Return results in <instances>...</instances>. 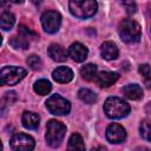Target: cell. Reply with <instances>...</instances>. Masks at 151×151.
<instances>
[{"label":"cell","mask_w":151,"mask_h":151,"mask_svg":"<svg viewBox=\"0 0 151 151\" xmlns=\"http://www.w3.org/2000/svg\"><path fill=\"white\" fill-rule=\"evenodd\" d=\"M27 74L26 70L19 66H5L2 67L0 72V78H1V84L4 86L8 85H17L19 81H21L25 76Z\"/></svg>","instance_id":"obj_5"},{"label":"cell","mask_w":151,"mask_h":151,"mask_svg":"<svg viewBox=\"0 0 151 151\" xmlns=\"http://www.w3.org/2000/svg\"><path fill=\"white\" fill-rule=\"evenodd\" d=\"M11 147L18 151H31L34 149V139L26 133H15L9 140Z\"/></svg>","instance_id":"obj_8"},{"label":"cell","mask_w":151,"mask_h":151,"mask_svg":"<svg viewBox=\"0 0 151 151\" xmlns=\"http://www.w3.org/2000/svg\"><path fill=\"white\" fill-rule=\"evenodd\" d=\"M119 78V74L117 72H100L97 74L96 77V83L100 86V87H110L111 85H113Z\"/></svg>","instance_id":"obj_12"},{"label":"cell","mask_w":151,"mask_h":151,"mask_svg":"<svg viewBox=\"0 0 151 151\" xmlns=\"http://www.w3.org/2000/svg\"><path fill=\"white\" fill-rule=\"evenodd\" d=\"M145 110H146V112H147V113H150V114H151V101H149V103H147V105H146Z\"/></svg>","instance_id":"obj_29"},{"label":"cell","mask_w":151,"mask_h":151,"mask_svg":"<svg viewBox=\"0 0 151 151\" xmlns=\"http://www.w3.org/2000/svg\"><path fill=\"white\" fill-rule=\"evenodd\" d=\"M68 8L72 15L79 19H87L96 14L98 4L96 0H70Z\"/></svg>","instance_id":"obj_3"},{"label":"cell","mask_w":151,"mask_h":151,"mask_svg":"<svg viewBox=\"0 0 151 151\" xmlns=\"http://www.w3.org/2000/svg\"><path fill=\"white\" fill-rule=\"evenodd\" d=\"M139 131H140V136L145 139L151 142V123L147 120H144L140 123L139 126Z\"/></svg>","instance_id":"obj_24"},{"label":"cell","mask_w":151,"mask_h":151,"mask_svg":"<svg viewBox=\"0 0 151 151\" xmlns=\"http://www.w3.org/2000/svg\"><path fill=\"white\" fill-rule=\"evenodd\" d=\"M87 54H88L87 47L80 42H73L68 48V55L71 57L72 60L77 63L84 61L87 58Z\"/></svg>","instance_id":"obj_10"},{"label":"cell","mask_w":151,"mask_h":151,"mask_svg":"<svg viewBox=\"0 0 151 151\" xmlns=\"http://www.w3.org/2000/svg\"><path fill=\"white\" fill-rule=\"evenodd\" d=\"M68 150H85L84 140L79 133H73L68 139Z\"/></svg>","instance_id":"obj_22"},{"label":"cell","mask_w":151,"mask_h":151,"mask_svg":"<svg viewBox=\"0 0 151 151\" xmlns=\"http://www.w3.org/2000/svg\"><path fill=\"white\" fill-rule=\"evenodd\" d=\"M15 22V17L9 12H4L0 17V26L4 31H9Z\"/></svg>","instance_id":"obj_20"},{"label":"cell","mask_w":151,"mask_h":151,"mask_svg":"<svg viewBox=\"0 0 151 151\" xmlns=\"http://www.w3.org/2000/svg\"><path fill=\"white\" fill-rule=\"evenodd\" d=\"M9 1H12L13 4H22L25 0H9Z\"/></svg>","instance_id":"obj_31"},{"label":"cell","mask_w":151,"mask_h":151,"mask_svg":"<svg viewBox=\"0 0 151 151\" xmlns=\"http://www.w3.org/2000/svg\"><path fill=\"white\" fill-rule=\"evenodd\" d=\"M122 5L125 8V11H126L127 14H133L137 11V5H136L134 0H123L122 1Z\"/></svg>","instance_id":"obj_26"},{"label":"cell","mask_w":151,"mask_h":151,"mask_svg":"<svg viewBox=\"0 0 151 151\" xmlns=\"http://www.w3.org/2000/svg\"><path fill=\"white\" fill-rule=\"evenodd\" d=\"M65 133H66V126L61 122H58L55 119L48 120V123L46 125L45 138L50 146H52V147L59 146L65 137Z\"/></svg>","instance_id":"obj_4"},{"label":"cell","mask_w":151,"mask_h":151,"mask_svg":"<svg viewBox=\"0 0 151 151\" xmlns=\"http://www.w3.org/2000/svg\"><path fill=\"white\" fill-rule=\"evenodd\" d=\"M130 105L118 97H109L104 103V112L111 119H122L130 113Z\"/></svg>","instance_id":"obj_1"},{"label":"cell","mask_w":151,"mask_h":151,"mask_svg":"<svg viewBox=\"0 0 151 151\" xmlns=\"http://www.w3.org/2000/svg\"><path fill=\"white\" fill-rule=\"evenodd\" d=\"M138 72L143 76L145 85L149 88H151V66L147 65V64H142L138 67Z\"/></svg>","instance_id":"obj_23"},{"label":"cell","mask_w":151,"mask_h":151,"mask_svg":"<svg viewBox=\"0 0 151 151\" xmlns=\"http://www.w3.org/2000/svg\"><path fill=\"white\" fill-rule=\"evenodd\" d=\"M27 65L29 66L31 70L33 71H37V70H40L41 68V59L37 55V54H31L28 58H27Z\"/></svg>","instance_id":"obj_25"},{"label":"cell","mask_w":151,"mask_h":151,"mask_svg":"<svg viewBox=\"0 0 151 151\" xmlns=\"http://www.w3.org/2000/svg\"><path fill=\"white\" fill-rule=\"evenodd\" d=\"M100 54L106 60H114V59H117V57L119 54V51H118V47H117V45L114 42L105 41V42L101 44Z\"/></svg>","instance_id":"obj_13"},{"label":"cell","mask_w":151,"mask_h":151,"mask_svg":"<svg viewBox=\"0 0 151 151\" xmlns=\"http://www.w3.org/2000/svg\"><path fill=\"white\" fill-rule=\"evenodd\" d=\"M78 97L85 104H93L97 101V94L90 88H81L78 92Z\"/></svg>","instance_id":"obj_21"},{"label":"cell","mask_w":151,"mask_h":151,"mask_svg":"<svg viewBox=\"0 0 151 151\" xmlns=\"http://www.w3.org/2000/svg\"><path fill=\"white\" fill-rule=\"evenodd\" d=\"M21 123H22V126H24L25 129L35 130V129H38V126H39L40 117H39L37 113H34V112L26 111V112L22 113Z\"/></svg>","instance_id":"obj_14"},{"label":"cell","mask_w":151,"mask_h":151,"mask_svg":"<svg viewBox=\"0 0 151 151\" xmlns=\"http://www.w3.org/2000/svg\"><path fill=\"white\" fill-rule=\"evenodd\" d=\"M47 53L51 57V59H53L54 61H65L67 59V53L65 51V48L58 44H52L48 46L47 48Z\"/></svg>","instance_id":"obj_15"},{"label":"cell","mask_w":151,"mask_h":151,"mask_svg":"<svg viewBox=\"0 0 151 151\" xmlns=\"http://www.w3.org/2000/svg\"><path fill=\"white\" fill-rule=\"evenodd\" d=\"M46 107L50 113L55 116H64L71 111V104L60 94H53L46 100Z\"/></svg>","instance_id":"obj_6"},{"label":"cell","mask_w":151,"mask_h":151,"mask_svg":"<svg viewBox=\"0 0 151 151\" xmlns=\"http://www.w3.org/2000/svg\"><path fill=\"white\" fill-rule=\"evenodd\" d=\"M123 93L131 100H138L143 97V90L138 84H129L123 87Z\"/></svg>","instance_id":"obj_16"},{"label":"cell","mask_w":151,"mask_h":151,"mask_svg":"<svg viewBox=\"0 0 151 151\" xmlns=\"http://www.w3.org/2000/svg\"><path fill=\"white\" fill-rule=\"evenodd\" d=\"M9 44L14 47V48H21V50H26L29 46V39L27 37H25L24 34L19 33V35H14L11 38Z\"/></svg>","instance_id":"obj_19"},{"label":"cell","mask_w":151,"mask_h":151,"mask_svg":"<svg viewBox=\"0 0 151 151\" xmlns=\"http://www.w3.org/2000/svg\"><path fill=\"white\" fill-rule=\"evenodd\" d=\"M98 74V68L96 65L93 64H86L85 66L81 67L80 70V76L83 79L87 80V81H91V80H94Z\"/></svg>","instance_id":"obj_17"},{"label":"cell","mask_w":151,"mask_h":151,"mask_svg":"<svg viewBox=\"0 0 151 151\" xmlns=\"http://www.w3.org/2000/svg\"><path fill=\"white\" fill-rule=\"evenodd\" d=\"M31 1H32L35 6H38V5H40V4H41V1H42V0H31Z\"/></svg>","instance_id":"obj_30"},{"label":"cell","mask_w":151,"mask_h":151,"mask_svg":"<svg viewBox=\"0 0 151 151\" xmlns=\"http://www.w3.org/2000/svg\"><path fill=\"white\" fill-rule=\"evenodd\" d=\"M4 99H6V100L8 101V104H12V103L17 99V94H15V92H14V91L7 92V93L5 94V98H4Z\"/></svg>","instance_id":"obj_28"},{"label":"cell","mask_w":151,"mask_h":151,"mask_svg":"<svg viewBox=\"0 0 151 151\" xmlns=\"http://www.w3.org/2000/svg\"><path fill=\"white\" fill-rule=\"evenodd\" d=\"M19 33L24 34V35L27 37L28 39H35V38H38V35H37L34 32H32L31 29H28V28L25 27V26H19Z\"/></svg>","instance_id":"obj_27"},{"label":"cell","mask_w":151,"mask_h":151,"mask_svg":"<svg viewBox=\"0 0 151 151\" xmlns=\"http://www.w3.org/2000/svg\"><path fill=\"white\" fill-rule=\"evenodd\" d=\"M33 88H34V92L38 93L39 96H46V94H48L51 92L52 85H51V83L48 80L40 79V80H38V81L34 83Z\"/></svg>","instance_id":"obj_18"},{"label":"cell","mask_w":151,"mask_h":151,"mask_svg":"<svg viewBox=\"0 0 151 151\" xmlns=\"http://www.w3.org/2000/svg\"><path fill=\"white\" fill-rule=\"evenodd\" d=\"M106 139L112 144L123 143L126 139V131L119 124H110L106 129Z\"/></svg>","instance_id":"obj_9"},{"label":"cell","mask_w":151,"mask_h":151,"mask_svg":"<svg viewBox=\"0 0 151 151\" xmlns=\"http://www.w3.org/2000/svg\"><path fill=\"white\" fill-rule=\"evenodd\" d=\"M118 32L120 39L126 44L138 42L142 37V28L139 24L132 19H124L123 21H120Z\"/></svg>","instance_id":"obj_2"},{"label":"cell","mask_w":151,"mask_h":151,"mask_svg":"<svg viewBox=\"0 0 151 151\" xmlns=\"http://www.w3.org/2000/svg\"><path fill=\"white\" fill-rule=\"evenodd\" d=\"M73 76H74L73 74V71L70 67H66V66H59L52 73L53 79L57 83H60V84L70 83L73 79Z\"/></svg>","instance_id":"obj_11"},{"label":"cell","mask_w":151,"mask_h":151,"mask_svg":"<svg viewBox=\"0 0 151 151\" xmlns=\"http://www.w3.org/2000/svg\"><path fill=\"white\" fill-rule=\"evenodd\" d=\"M40 20H41V26L44 31L51 34L58 32L61 25V15L57 11H47L42 13Z\"/></svg>","instance_id":"obj_7"}]
</instances>
